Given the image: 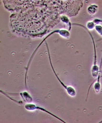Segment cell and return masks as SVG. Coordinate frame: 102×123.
<instances>
[{
	"label": "cell",
	"instance_id": "1",
	"mask_svg": "<svg viewBox=\"0 0 102 123\" xmlns=\"http://www.w3.org/2000/svg\"><path fill=\"white\" fill-rule=\"evenodd\" d=\"M102 121H101V122H100V123H102Z\"/></svg>",
	"mask_w": 102,
	"mask_h": 123
}]
</instances>
